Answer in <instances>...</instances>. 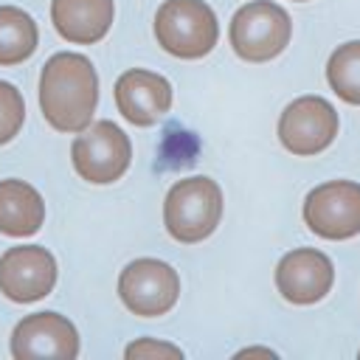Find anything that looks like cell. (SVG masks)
<instances>
[{
    "label": "cell",
    "mask_w": 360,
    "mask_h": 360,
    "mask_svg": "<svg viewBox=\"0 0 360 360\" xmlns=\"http://www.w3.org/2000/svg\"><path fill=\"white\" fill-rule=\"evenodd\" d=\"M98 101V76L82 53H53L39 73V110L59 132H79L90 124Z\"/></svg>",
    "instance_id": "6da1fadb"
},
{
    "label": "cell",
    "mask_w": 360,
    "mask_h": 360,
    "mask_svg": "<svg viewBox=\"0 0 360 360\" xmlns=\"http://www.w3.org/2000/svg\"><path fill=\"white\" fill-rule=\"evenodd\" d=\"M222 217V191L211 177L177 180L163 202V222L172 239L183 245L211 236Z\"/></svg>",
    "instance_id": "7a4b0ae2"
},
{
    "label": "cell",
    "mask_w": 360,
    "mask_h": 360,
    "mask_svg": "<svg viewBox=\"0 0 360 360\" xmlns=\"http://www.w3.org/2000/svg\"><path fill=\"white\" fill-rule=\"evenodd\" d=\"M158 45L177 59H200L219 39V22L202 0H166L155 14Z\"/></svg>",
    "instance_id": "3957f363"
},
{
    "label": "cell",
    "mask_w": 360,
    "mask_h": 360,
    "mask_svg": "<svg viewBox=\"0 0 360 360\" xmlns=\"http://www.w3.org/2000/svg\"><path fill=\"white\" fill-rule=\"evenodd\" d=\"M292 34L290 14L270 0L245 3L231 20V45L245 62H267L278 56Z\"/></svg>",
    "instance_id": "277c9868"
},
{
    "label": "cell",
    "mask_w": 360,
    "mask_h": 360,
    "mask_svg": "<svg viewBox=\"0 0 360 360\" xmlns=\"http://www.w3.org/2000/svg\"><path fill=\"white\" fill-rule=\"evenodd\" d=\"M73 169L82 180L104 186L118 180L132 160V143L127 132L112 121H96L79 129L73 146H70Z\"/></svg>",
    "instance_id": "5b68a950"
},
{
    "label": "cell",
    "mask_w": 360,
    "mask_h": 360,
    "mask_svg": "<svg viewBox=\"0 0 360 360\" xmlns=\"http://www.w3.org/2000/svg\"><path fill=\"white\" fill-rule=\"evenodd\" d=\"M118 295L132 315L158 318L166 315L180 295V278L172 264L158 259H135L121 270Z\"/></svg>",
    "instance_id": "8992f818"
},
{
    "label": "cell",
    "mask_w": 360,
    "mask_h": 360,
    "mask_svg": "<svg viewBox=\"0 0 360 360\" xmlns=\"http://www.w3.org/2000/svg\"><path fill=\"white\" fill-rule=\"evenodd\" d=\"M304 222L323 239H352L360 233V183L329 180L304 200Z\"/></svg>",
    "instance_id": "52a82bcc"
},
{
    "label": "cell",
    "mask_w": 360,
    "mask_h": 360,
    "mask_svg": "<svg viewBox=\"0 0 360 360\" xmlns=\"http://www.w3.org/2000/svg\"><path fill=\"white\" fill-rule=\"evenodd\" d=\"M338 135V112L321 96H301L278 118V141L292 155H318Z\"/></svg>",
    "instance_id": "ba28073f"
},
{
    "label": "cell",
    "mask_w": 360,
    "mask_h": 360,
    "mask_svg": "<svg viewBox=\"0 0 360 360\" xmlns=\"http://www.w3.org/2000/svg\"><path fill=\"white\" fill-rule=\"evenodd\" d=\"M11 354L17 360H73L79 354V332L59 312H34L14 326Z\"/></svg>",
    "instance_id": "9c48e42d"
},
{
    "label": "cell",
    "mask_w": 360,
    "mask_h": 360,
    "mask_svg": "<svg viewBox=\"0 0 360 360\" xmlns=\"http://www.w3.org/2000/svg\"><path fill=\"white\" fill-rule=\"evenodd\" d=\"M56 284V259L39 245L8 248L0 256V292L8 301L31 304L45 298Z\"/></svg>",
    "instance_id": "30bf717a"
},
{
    "label": "cell",
    "mask_w": 360,
    "mask_h": 360,
    "mask_svg": "<svg viewBox=\"0 0 360 360\" xmlns=\"http://www.w3.org/2000/svg\"><path fill=\"white\" fill-rule=\"evenodd\" d=\"M335 281V267L326 253L315 248H298L281 256L276 267V287L290 304H315L321 301Z\"/></svg>",
    "instance_id": "8fae6325"
},
{
    "label": "cell",
    "mask_w": 360,
    "mask_h": 360,
    "mask_svg": "<svg viewBox=\"0 0 360 360\" xmlns=\"http://www.w3.org/2000/svg\"><path fill=\"white\" fill-rule=\"evenodd\" d=\"M115 104L129 124L152 127L172 107V84L152 70H127L115 82Z\"/></svg>",
    "instance_id": "7c38bea8"
},
{
    "label": "cell",
    "mask_w": 360,
    "mask_h": 360,
    "mask_svg": "<svg viewBox=\"0 0 360 360\" xmlns=\"http://www.w3.org/2000/svg\"><path fill=\"white\" fill-rule=\"evenodd\" d=\"M115 17L112 0H51V22L62 39L93 45L107 37Z\"/></svg>",
    "instance_id": "4fadbf2b"
},
{
    "label": "cell",
    "mask_w": 360,
    "mask_h": 360,
    "mask_svg": "<svg viewBox=\"0 0 360 360\" xmlns=\"http://www.w3.org/2000/svg\"><path fill=\"white\" fill-rule=\"evenodd\" d=\"M45 222V202L25 180H0V233L34 236Z\"/></svg>",
    "instance_id": "5bb4252c"
},
{
    "label": "cell",
    "mask_w": 360,
    "mask_h": 360,
    "mask_svg": "<svg viewBox=\"0 0 360 360\" xmlns=\"http://www.w3.org/2000/svg\"><path fill=\"white\" fill-rule=\"evenodd\" d=\"M39 42L37 22L17 6H0V65L25 62Z\"/></svg>",
    "instance_id": "9a60e30c"
},
{
    "label": "cell",
    "mask_w": 360,
    "mask_h": 360,
    "mask_svg": "<svg viewBox=\"0 0 360 360\" xmlns=\"http://www.w3.org/2000/svg\"><path fill=\"white\" fill-rule=\"evenodd\" d=\"M329 87L349 104H360V42H346L326 62Z\"/></svg>",
    "instance_id": "2e32d148"
},
{
    "label": "cell",
    "mask_w": 360,
    "mask_h": 360,
    "mask_svg": "<svg viewBox=\"0 0 360 360\" xmlns=\"http://www.w3.org/2000/svg\"><path fill=\"white\" fill-rule=\"evenodd\" d=\"M25 121V101L20 90L8 82H0V143H8L17 138Z\"/></svg>",
    "instance_id": "e0dca14e"
},
{
    "label": "cell",
    "mask_w": 360,
    "mask_h": 360,
    "mask_svg": "<svg viewBox=\"0 0 360 360\" xmlns=\"http://www.w3.org/2000/svg\"><path fill=\"white\" fill-rule=\"evenodd\" d=\"M127 360H143V357H166V360H180L183 352L180 346H172V343H160V340H152V338H141L135 343L127 346L124 352Z\"/></svg>",
    "instance_id": "ac0fdd59"
},
{
    "label": "cell",
    "mask_w": 360,
    "mask_h": 360,
    "mask_svg": "<svg viewBox=\"0 0 360 360\" xmlns=\"http://www.w3.org/2000/svg\"><path fill=\"white\" fill-rule=\"evenodd\" d=\"M236 357H276V352H270V349H242Z\"/></svg>",
    "instance_id": "d6986e66"
}]
</instances>
